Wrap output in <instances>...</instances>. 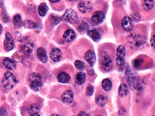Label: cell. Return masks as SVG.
Returning <instances> with one entry per match:
<instances>
[{"instance_id": "5", "label": "cell", "mask_w": 155, "mask_h": 116, "mask_svg": "<svg viewBox=\"0 0 155 116\" xmlns=\"http://www.w3.org/2000/svg\"><path fill=\"white\" fill-rule=\"evenodd\" d=\"M100 62L102 69L105 71H110L113 67L112 60L107 52H102L100 56Z\"/></svg>"}, {"instance_id": "11", "label": "cell", "mask_w": 155, "mask_h": 116, "mask_svg": "<svg viewBox=\"0 0 155 116\" xmlns=\"http://www.w3.org/2000/svg\"><path fill=\"white\" fill-rule=\"evenodd\" d=\"M50 57L54 62H59L62 58V52L59 48H53L50 52Z\"/></svg>"}, {"instance_id": "25", "label": "cell", "mask_w": 155, "mask_h": 116, "mask_svg": "<svg viewBox=\"0 0 155 116\" xmlns=\"http://www.w3.org/2000/svg\"><path fill=\"white\" fill-rule=\"evenodd\" d=\"M23 26L26 29H37L38 25L32 21L27 20L23 22Z\"/></svg>"}, {"instance_id": "40", "label": "cell", "mask_w": 155, "mask_h": 116, "mask_svg": "<svg viewBox=\"0 0 155 116\" xmlns=\"http://www.w3.org/2000/svg\"><path fill=\"white\" fill-rule=\"evenodd\" d=\"M78 115H88L87 113H85V112H80V113H79V114H78Z\"/></svg>"}, {"instance_id": "6", "label": "cell", "mask_w": 155, "mask_h": 116, "mask_svg": "<svg viewBox=\"0 0 155 116\" xmlns=\"http://www.w3.org/2000/svg\"><path fill=\"white\" fill-rule=\"evenodd\" d=\"M61 19L62 21L69 22L70 24H76L78 21V16L77 13L72 9H67Z\"/></svg>"}, {"instance_id": "24", "label": "cell", "mask_w": 155, "mask_h": 116, "mask_svg": "<svg viewBox=\"0 0 155 116\" xmlns=\"http://www.w3.org/2000/svg\"><path fill=\"white\" fill-rule=\"evenodd\" d=\"M142 6L146 11L151 10L154 6V0H144Z\"/></svg>"}, {"instance_id": "20", "label": "cell", "mask_w": 155, "mask_h": 116, "mask_svg": "<svg viewBox=\"0 0 155 116\" xmlns=\"http://www.w3.org/2000/svg\"><path fill=\"white\" fill-rule=\"evenodd\" d=\"M88 35L94 42H99L101 39V35L98 31L95 29H92L88 31Z\"/></svg>"}, {"instance_id": "36", "label": "cell", "mask_w": 155, "mask_h": 116, "mask_svg": "<svg viewBox=\"0 0 155 116\" xmlns=\"http://www.w3.org/2000/svg\"><path fill=\"white\" fill-rule=\"evenodd\" d=\"M7 115V109L4 107H1L0 109V116H5Z\"/></svg>"}, {"instance_id": "16", "label": "cell", "mask_w": 155, "mask_h": 116, "mask_svg": "<svg viewBox=\"0 0 155 116\" xmlns=\"http://www.w3.org/2000/svg\"><path fill=\"white\" fill-rule=\"evenodd\" d=\"M37 56L39 60L43 63H46L48 61L46 52L43 48H39L37 50Z\"/></svg>"}, {"instance_id": "27", "label": "cell", "mask_w": 155, "mask_h": 116, "mask_svg": "<svg viewBox=\"0 0 155 116\" xmlns=\"http://www.w3.org/2000/svg\"><path fill=\"white\" fill-rule=\"evenodd\" d=\"M13 24L16 28H19L22 25V19L20 14L15 15L13 18Z\"/></svg>"}, {"instance_id": "26", "label": "cell", "mask_w": 155, "mask_h": 116, "mask_svg": "<svg viewBox=\"0 0 155 116\" xmlns=\"http://www.w3.org/2000/svg\"><path fill=\"white\" fill-rule=\"evenodd\" d=\"M95 103L98 106L103 107L105 106L106 103V98L104 97V96H102V95L98 96V97H97L95 99Z\"/></svg>"}, {"instance_id": "1", "label": "cell", "mask_w": 155, "mask_h": 116, "mask_svg": "<svg viewBox=\"0 0 155 116\" xmlns=\"http://www.w3.org/2000/svg\"><path fill=\"white\" fill-rule=\"evenodd\" d=\"M126 80L129 85V88L131 90L138 89L139 87V80L136 73L133 72L130 67L127 68L125 74Z\"/></svg>"}, {"instance_id": "13", "label": "cell", "mask_w": 155, "mask_h": 116, "mask_svg": "<svg viewBox=\"0 0 155 116\" xmlns=\"http://www.w3.org/2000/svg\"><path fill=\"white\" fill-rule=\"evenodd\" d=\"M85 57L86 61L88 62V63L90 65V66L92 67L95 65L96 61V56L95 53L94 52L93 50H88V51L85 53Z\"/></svg>"}, {"instance_id": "18", "label": "cell", "mask_w": 155, "mask_h": 116, "mask_svg": "<svg viewBox=\"0 0 155 116\" xmlns=\"http://www.w3.org/2000/svg\"><path fill=\"white\" fill-rule=\"evenodd\" d=\"M57 80L60 83H63V84H67L71 80L70 75L65 72H61L58 75Z\"/></svg>"}, {"instance_id": "31", "label": "cell", "mask_w": 155, "mask_h": 116, "mask_svg": "<svg viewBox=\"0 0 155 116\" xmlns=\"http://www.w3.org/2000/svg\"><path fill=\"white\" fill-rule=\"evenodd\" d=\"M144 63V60L142 59H136L133 62V65L135 69H139Z\"/></svg>"}, {"instance_id": "9", "label": "cell", "mask_w": 155, "mask_h": 116, "mask_svg": "<svg viewBox=\"0 0 155 116\" xmlns=\"http://www.w3.org/2000/svg\"><path fill=\"white\" fill-rule=\"evenodd\" d=\"M4 49L6 51L9 52L10 50H13L14 48V42L12 38L11 33H6V39L4 41Z\"/></svg>"}, {"instance_id": "22", "label": "cell", "mask_w": 155, "mask_h": 116, "mask_svg": "<svg viewBox=\"0 0 155 116\" xmlns=\"http://www.w3.org/2000/svg\"><path fill=\"white\" fill-rule=\"evenodd\" d=\"M101 86H102V88L105 91H110L112 88V83L110 80L106 78V79H104L102 82H101Z\"/></svg>"}, {"instance_id": "28", "label": "cell", "mask_w": 155, "mask_h": 116, "mask_svg": "<svg viewBox=\"0 0 155 116\" xmlns=\"http://www.w3.org/2000/svg\"><path fill=\"white\" fill-rule=\"evenodd\" d=\"M88 27H89V25H88L87 21L83 20L79 25V27H78V30L80 32H86L88 29Z\"/></svg>"}, {"instance_id": "7", "label": "cell", "mask_w": 155, "mask_h": 116, "mask_svg": "<svg viewBox=\"0 0 155 116\" xmlns=\"http://www.w3.org/2000/svg\"><path fill=\"white\" fill-rule=\"evenodd\" d=\"M125 55L126 50L125 48L123 45L119 46L116 50V63L118 67H123L124 65L125 61Z\"/></svg>"}, {"instance_id": "21", "label": "cell", "mask_w": 155, "mask_h": 116, "mask_svg": "<svg viewBox=\"0 0 155 116\" xmlns=\"http://www.w3.org/2000/svg\"><path fill=\"white\" fill-rule=\"evenodd\" d=\"M129 93V87L125 84H123L120 86L118 89V95L121 97H124L128 94Z\"/></svg>"}, {"instance_id": "30", "label": "cell", "mask_w": 155, "mask_h": 116, "mask_svg": "<svg viewBox=\"0 0 155 116\" xmlns=\"http://www.w3.org/2000/svg\"><path fill=\"white\" fill-rule=\"evenodd\" d=\"M61 20V18L57 16H55V15H51L50 17V21L53 25H57V24H59Z\"/></svg>"}, {"instance_id": "33", "label": "cell", "mask_w": 155, "mask_h": 116, "mask_svg": "<svg viewBox=\"0 0 155 116\" xmlns=\"http://www.w3.org/2000/svg\"><path fill=\"white\" fill-rule=\"evenodd\" d=\"M131 19H132V21H133L135 22H139L141 20L140 14L138 13V12H134V13L131 14Z\"/></svg>"}, {"instance_id": "4", "label": "cell", "mask_w": 155, "mask_h": 116, "mask_svg": "<svg viewBox=\"0 0 155 116\" xmlns=\"http://www.w3.org/2000/svg\"><path fill=\"white\" fill-rule=\"evenodd\" d=\"M17 84V80L14 75L10 71H7L4 74L2 79V85L6 89H12Z\"/></svg>"}, {"instance_id": "15", "label": "cell", "mask_w": 155, "mask_h": 116, "mask_svg": "<svg viewBox=\"0 0 155 116\" xmlns=\"http://www.w3.org/2000/svg\"><path fill=\"white\" fill-rule=\"evenodd\" d=\"M3 65L7 69L10 71L14 69L16 67V62L13 59H10V58H5V59H4Z\"/></svg>"}, {"instance_id": "42", "label": "cell", "mask_w": 155, "mask_h": 116, "mask_svg": "<svg viewBox=\"0 0 155 116\" xmlns=\"http://www.w3.org/2000/svg\"><path fill=\"white\" fill-rule=\"evenodd\" d=\"M67 1H73V0H67Z\"/></svg>"}, {"instance_id": "37", "label": "cell", "mask_w": 155, "mask_h": 116, "mask_svg": "<svg viewBox=\"0 0 155 116\" xmlns=\"http://www.w3.org/2000/svg\"><path fill=\"white\" fill-rule=\"evenodd\" d=\"M151 46L154 49H155V35H154L153 36L151 37Z\"/></svg>"}, {"instance_id": "3", "label": "cell", "mask_w": 155, "mask_h": 116, "mask_svg": "<svg viewBox=\"0 0 155 116\" xmlns=\"http://www.w3.org/2000/svg\"><path fill=\"white\" fill-rule=\"evenodd\" d=\"M29 80L30 88L35 92L39 91L43 85L41 75L36 73H33L29 75Z\"/></svg>"}, {"instance_id": "34", "label": "cell", "mask_w": 155, "mask_h": 116, "mask_svg": "<svg viewBox=\"0 0 155 116\" xmlns=\"http://www.w3.org/2000/svg\"><path fill=\"white\" fill-rule=\"evenodd\" d=\"M40 109L39 107L37 105H32L31 107H30L29 109V112L32 114V113H34V112H38Z\"/></svg>"}, {"instance_id": "35", "label": "cell", "mask_w": 155, "mask_h": 116, "mask_svg": "<svg viewBox=\"0 0 155 116\" xmlns=\"http://www.w3.org/2000/svg\"><path fill=\"white\" fill-rule=\"evenodd\" d=\"M86 95L87 96H92L93 94L94 93V88L93 86L91 85H89L87 87V88H86Z\"/></svg>"}, {"instance_id": "19", "label": "cell", "mask_w": 155, "mask_h": 116, "mask_svg": "<svg viewBox=\"0 0 155 116\" xmlns=\"http://www.w3.org/2000/svg\"><path fill=\"white\" fill-rule=\"evenodd\" d=\"M86 81V74L82 71L77 73L75 77V82L78 85H82Z\"/></svg>"}, {"instance_id": "23", "label": "cell", "mask_w": 155, "mask_h": 116, "mask_svg": "<svg viewBox=\"0 0 155 116\" xmlns=\"http://www.w3.org/2000/svg\"><path fill=\"white\" fill-rule=\"evenodd\" d=\"M37 11L40 16H44L48 11V7L45 3H42L38 6Z\"/></svg>"}, {"instance_id": "39", "label": "cell", "mask_w": 155, "mask_h": 116, "mask_svg": "<svg viewBox=\"0 0 155 116\" xmlns=\"http://www.w3.org/2000/svg\"><path fill=\"white\" fill-rule=\"evenodd\" d=\"M50 2H51L52 4H57L58 2H59L61 0H49Z\"/></svg>"}, {"instance_id": "8", "label": "cell", "mask_w": 155, "mask_h": 116, "mask_svg": "<svg viewBox=\"0 0 155 116\" xmlns=\"http://www.w3.org/2000/svg\"><path fill=\"white\" fill-rule=\"evenodd\" d=\"M121 25L123 29L127 32H130L133 30V21L128 16H124L121 21Z\"/></svg>"}, {"instance_id": "38", "label": "cell", "mask_w": 155, "mask_h": 116, "mask_svg": "<svg viewBox=\"0 0 155 116\" xmlns=\"http://www.w3.org/2000/svg\"><path fill=\"white\" fill-rule=\"evenodd\" d=\"M87 71L88 73V74L90 75H93L95 74V71H94V70L93 69L92 67H89V68H87Z\"/></svg>"}, {"instance_id": "29", "label": "cell", "mask_w": 155, "mask_h": 116, "mask_svg": "<svg viewBox=\"0 0 155 116\" xmlns=\"http://www.w3.org/2000/svg\"><path fill=\"white\" fill-rule=\"evenodd\" d=\"M34 44H31V43H28L26 45H25L23 47V51L27 54H30L33 52V50H34Z\"/></svg>"}, {"instance_id": "17", "label": "cell", "mask_w": 155, "mask_h": 116, "mask_svg": "<svg viewBox=\"0 0 155 116\" xmlns=\"http://www.w3.org/2000/svg\"><path fill=\"white\" fill-rule=\"evenodd\" d=\"M61 100L65 103H71L73 100V94L71 90H67L61 96Z\"/></svg>"}, {"instance_id": "12", "label": "cell", "mask_w": 155, "mask_h": 116, "mask_svg": "<svg viewBox=\"0 0 155 116\" xmlns=\"http://www.w3.org/2000/svg\"><path fill=\"white\" fill-rule=\"evenodd\" d=\"M105 19V15H104L103 12L101 11L95 12V13L93 14L92 17H91V21L95 24H101L104 21Z\"/></svg>"}, {"instance_id": "2", "label": "cell", "mask_w": 155, "mask_h": 116, "mask_svg": "<svg viewBox=\"0 0 155 116\" xmlns=\"http://www.w3.org/2000/svg\"><path fill=\"white\" fill-rule=\"evenodd\" d=\"M130 46L134 50L139 49L144 46L146 40L139 34H131L129 37Z\"/></svg>"}, {"instance_id": "10", "label": "cell", "mask_w": 155, "mask_h": 116, "mask_svg": "<svg viewBox=\"0 0 155 116\" xmlns=\"http://www.w3.org/2000/svg\"><path fill=\"white\" fill-rule=\"evenodd\" d=\"M78 10L82 13H88L93 9V5L89 1H81L78 6Z\"/></svg>"}, {"instance_id": "32", "label": "cell", "mask_w": 155, "mask_h": 116, "mask_svg": "<svg viewBox=\"0 0 155 116\" xmlns=\"http://www.w3.org/2000/svg\"><path fill=\"white\" fill-rule=\"evenodd\" d=\"M74 65L76 66V67L77 68V69H80V70H83L85 69V63L82 61H81V60H76L75 62H74Z\"/></svg>"}, {"instance_id": "41", "label": "cell", "mask_w": 155, "mask_h": 116, "mask_svg": "<svg viewBox=\"0 0 155 116\" xmlns=\"http://www.w3.org/2000/svg\"><path fill=\"white\" fill-rule=\"evenodd\" d=\"M2 31H3V27H2V25L0 24V35L2 33Z\"/></svg>"}, {"instance_id": "14", "label": "cell", "mask_w": 155, "mask_h": 116, "mask_svg": "<svg viewBox=\"0 0 155 116\" xmlns=\"http://www.w3.org/2000/svg\"><path fill=\"white\" fill-rule=\"evenodd\" d=\"M63 39H64V40L66 42H72L73 40L75 39L76 37V34L73 30L69 29L66 30L65 32L64 33V34H63Z\"/></svg>"}]
</instances>
